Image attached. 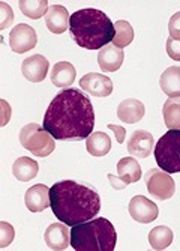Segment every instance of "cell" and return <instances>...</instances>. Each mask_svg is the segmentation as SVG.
Here are the masks:
<instances>
[{
	"label": "cell",
	"mask_w": 180,
	"mask_h": 251,
	"mask_svg": "<svg viewBox=\"0 0 180 251\" xmlns=\"http://www.w3.org/2000/svg\"><path fill=\"white\" fill-rule=\"evenodd\" d=\"M128 211L132 220L141 224L152 223L159 215V209H158L156 203L146 199L144 196H134L128 204Z\"/></svg>",
	"instance_id": "obj_9"
},
{
	"label": "cell",
	"mask_w": 180,
	"mask_h": 251,
	"mask_svg": "<svg viewBox=\"0 0 180 251\" xmlns=\"http://www.w3.org/2000/svg\"><path fill=\"white\" fill-rule=\"evenodd\" d=\"M14 21V12L11 6L5 2H0V29H6Z\"/></svg>",
	"instance_id": "obj_28"
},
{
	"label": "cell",
	"mask_w": 180,
	"mask_h": 251,
	"mask_svg": "<svg viewBox=\"0 0 180 251\" xmlns=\"http://www.w3.org/2000/svg\"><path fill=\"white\" fill-rule=\"evenodd\" d=\"M108 129H111L112 132H114V135H116V140H117L119 143H123V142H125L126 129H125L123 126H117V125H112V124H110V125H108Z\"/></svg>",
	"instance_id": "obj_31"
},
{
	"label": "cell",
	"mask_w": 180,
	"mask_h": 251,
	"mask_svg": "<svg viewBox=\"0 0 180 251\" xmlns=\"http://www.w3.org/2000/svg\"><path fill=\"white\" fill-rule=\"evenodd\" d=\"M159 86L170 98L180 97V66H168L161 75Z\"/></svg>",
	"instance_id": "obj_19"
},
{
	"label": "cell",
	"mask_w": 180,
	"mask_h": 251,
	"mask_svg": "<svg viewBox=\"0 0 180 251\" xmlns=\"http://www.w3.org/2000/svg\"><path fill=\"white\" fill-rule=\"evenodd\" d=\"M48 66H50V62L47 57H44L41 54H33L24 59V62L21 63V73L29 81L41 83L47 78Z\"/></svg>",
	"instance_id": "obj_11"
},
{
	"label": "cell",
	"mask_w": 180,
	"mask_h": 251,
	"mask_svg": "<svg viewBox=\"0 0 180 251\" xmlns=\"http://www.w3.org/2000/svg\"><path fill=\"white\" fill-rule=\"evenodd\" d=\"M86 148L87 152L93 156H104L110 152L111 149V139L110 135L98 131V132H92L87 139H86Z\"/></svg>",
	"instance_id": "obj_21"
},
{
	"label": "cell",
	"mask_w": 180,
	"mask_h": 251,
	"mask_svg": "<svg viewBox=\"0 0 180 251\" xmlns=\"http://www.w3.org/2000/svg\"><path fill=\"white\" fill-rule=\"evenodd\" d=\"M155 146L153 135L144 129L134 131L128 142V152L137 158H147Z\"/></svg>",
	"instance_id": "obj_14"
},
{
	"label": "cell",
	"mask_w": 180,
	"mask_h": 251,
	"mask_svg": "<svg viewBox=\"0 0 180 251\" xmlns=\"http://www.w3.org/2000/svg\"><path fill=\"white\" fill-rule=\"evenodd\" d=\"M24 203L30 212H42L50 204V190L44 184H36L26 191Z\"/></svg>",
	"instance_id": "obj_15"
},
{
	"label": "cell",
	"mask_w": 180,
	"mask_h": 251,
	"mask_svg": "<svg viewBox=\"0 0 180 251\" xmlns=\"http://www.w3.org/2000/svg\"><path fill=\"white\" fill-rule=\"evenodd\" d=\"M14 238H15L14 227L6 221L0 223V248H6L14 241Z\"/></svg>",
	"instance_id": "obj_27"
},
{
	"label": "cell",
	"mask_w": 180,
	"mask_h": 251,
	"mask_svg": "<svg viewBox=\"0 0 180 251\" xmlns=\"http://www.w3.org/2000/svg\"><path fill=\"white\" fill-rule=\"evenodd\" d=\"M170 38L174 41H180V12H176L168 23Z\"/></svg>",
	"instance_id": "obj_29"
},
{
	"label": "cell",
	"mask_w": 180,
	"mask_h": 251,
	"mask_svg": "<svg viewBox=\"0 0 180 251\" xmlns=\"http://www.w3.org/2000/svg\"><path fill=\"white\" fill-rule=\"evenodd\" d=\"M38 172H39V164L29 156L18 158L12 166V175L15 176V179L21 182L32 180L33 177L38 176Z\"/></svg>",
	"instance_id": "obj_20"
},
{
	"label": "cell",
	"mask_w": 180,
	"mask_h": 251,
	"mask_svg": "<svg viewBox=\"0 0 180 251\" xmlns=\"http://www.w3.org/2000/svg\"><path fill=\"white\" fill-rule=\"evenodd\" d=\"M42 126L56 140H84L95 126L93 105L78 89L60 90L45 111Z\"/></svg>",
	"instance_id": "obj_1"
},
{
	"label": "cell",
	"mask_w": 180,
	"mask_h": 251,
	"mask_svg": "<svg viewBox=\"0 0 180 251\" xmlns=\"http://www.w3.org/2000/svg\"><path fill=\"white\" fill-rule=\"evenodd\" d=\"M117 173L122 180H125L126 184H132V182H138L141 179V167L140 164L135 161L132 156L122 158L117 163Z\"/></svg>",
	"instance_id": "obj_22"
},
{
	"label": "cell",
	"mask_w": 180,
	"mask_h": 251,
	"mask_svg": "<svg viewBox=\"0 0 180 251\" xmlns=\"http://www.w3.org/2000/svg\"><path fill=\"white\" fill-rule=\"evenodd\" d=\"M134 41V29L125 20H119L114 23V38H112V45L119 49H125Z\"/></svg>",
	"instance_id": "obj_26"
},
{
	"label": "cell",
	"mask_w": 180,
	"mask_h": 251,
	"mask_svg": "<svg viewBox=\"0 0 180 251\" xmlns=\"http://www.w3.org/2000/svg\"><path fill=\"white\" fill-rule=\"evenodd\" d=\"M71 38L86 50H101L114 38V23L99 9L86 8L74 12L69 20Z\"/></svg>",
	"instance_id": "obj_3"
},
{
	"label": "cell",
	"mask_w": 180,
	"mask_h": 251,
	"mask_svg": "<svg viewBox=\"0 0 180 251\" xmlns=\"http://www.w3.org/2000/svg\"><path fill=\"white\" fill-rule=\"evenodd\" d=\"M108 180H110L111 187L114 188V190H123L128 185L125 180H122L119 176H114V175H108Z\"/></svg>",
	"instance_id": "obj_32"
},
{
	"label": "cell",
	"mask_w": 180,
	"mask_h": 251,
	"mask_svg": "<svg viewBox=\"0 0 180 251\" xmlns=\"http://www.w3.org/2000/svg\"><path fill=\"white\" fill-rule=\"evenodd\" d=\"M167 54L173 60L180 62V41H174L171 38L167 39Z\"/></svg>",
	"instance_id": "obj_30"
},
{
	"label": "cell",
	"mask_w": 180,
	"mask_h": 251,
	"mask_svg": "<svg viewBox=\"0 0 180 251\" xmlns=\"http://www.w3.org/2000/svg\"><path fill=\"white\" fill-rule=\"evenodd\" d=\"M144 180H146V185H147L149 193L155 199L168 200V199H171L174 196L176 184H174L173 177L167 172L152 169V170H149L146 173Z\"/></svg>",
	"instance_id": "obj_7"
},
{
	"label": "cell",
	"mask_w": 180,
	"mask_h": 251,
	"mask_svg": "<svg viewBox=\"0 0 180 251\" xmlns=\"http://www.w3.org/2000/svg\"><path fill=\"white\" fill-rule=\"evenodd\" d=\"M69 20H71V15L65 6L53 5L50 6L47 15H45V25H47V29L50 32L60 35L69 27Z\"/></svg>",
	"instance_id": "obj_16"
},
{
	"label": "cell",
	"mask_w": 180,
	"mask_h": 251,
	"mask_svg": "<svg viewBox=\"0 0 180 251\" xmlns=\"http://www.w3.org/2000/svg\"><path fill=\"white\" fill-rule=\"evenodd\" d=\"M173 230L167 226H158L149 233V244L153 250H165L173 242Z\"/></svg>",
	"instance_id": "obj_23"
},
{
	"label": "cell",
	"mask_w": 180,
	"mask_h": 251,
	"mask_svg": "<svg viewBox=\"0 0 180 251\" xmlns=\"http://www.w3.org/2000/svg\"><path fill=\"white\" fill-rule=\"evenodd\" d=\"M164 122L171 129H180V97L168 98L162 107Z\"/></svg>",
	"instance_id": "obj_24"
},
{
	"label": "cell",
	"mask_w": 180,
	"mask_h": 251,
	"mask_svg": "<svg viewBox=\"0 0 180 251\" xmlns=\"http://www.w3.org/2000/svg\"><path fill=\"white\" fill-rule=\"evenodd\" d=\"M125 60V53L116 45L108 44L98 53V63L104 73H116Z\"/></svg>",
	"instance_id": "obj_13"
},
{
	"label": "cell",
	"mask_w": 180,
	"mask_h": 251,
	"mask_svg": "<svg viewBox=\"0 0 180 251\" xmlns=\"http://www.w3.org/2000/svg\"><path fill=\"white\" fill-rule=\"evenodd\" d=\"M50 206L59 221L72 227L95 218L101 199L95 190L75 180H60L50 188Z\"/></svg>",
	"instance_id": "obj_2"
},
{
	"label": "cell",
	"mask_w": 180,
	"mask_h": 251,
	"mask_svg": "<svg viewBox=\"0 0 180 251\" xmlns=\"http://www.w3.org/2000/svg\"><path fill=\"white\" fill-rule=\"evenodd\" d=\"M156 164L167 173H180V129H168L155 148Z\"/></svg>",
	"instance_id": "obj_5"
},
{
	"label": "cell",
	"mask_w": 180,
	"mask_h": 251,
	"mask_svg": "<svg viewBox=\"0 0 180 251\" xmlns=\"http://www.w3.org/2000/svg\"><path fill=\"white\" fill-rule=\"evenodd\" d=\"M38 44L36 30L29 25H17L9 33V47L12 51L21 54L33 50Z\"/></svg>",
	"instance_id": "obj_8"
},
{
	"label": "cell",
	"mask_w": 180,
	"mask_h": 251,
	"mask_svg": "<svg viewBox=\"0 0 180 251\" xmlns=\"http://www.w3.org/2000/svg\"><path fill=\"white\" fill-rule=\"evenodd\" d=\"M44 238H45V244L48 245V248L56 250V251L66 250L71 244V232L65 223L62 224V221L50 224L47 227V230H45Z\"/></svg>",
	"instance_id": "obj_12"
},
{
	"label": "cell",
	"mask_w": 180,
	"mask_h": 251,
	"mask_svg": "<svg viewBox=\"0 0 180 251\" xmlns=\"http://www.w3.org/2000/svg\"><path fill=\"white\" fill-rule=\"evenodd\" d=\"M80 87L87 92L89 95H93L98 98H105L112 94V81L107 75L89 73L81 77Z\"/></svg>",
	"instance_id": "obj_10"
},
{
	"label": "cell",
	"mask_w": 180,
	"mask_h": 251,
	"mask_svg": "<svg viewBox=\"0 0 180 251\" xmlns=\"http://www.w3.org/2000/svg\"><path fill=\"white\" fill-rule=\"evenodd\" d=\"M18 6L22 14L32 20H38L44 15H47L50 9L47 0H20Z\"/></svg>",
	"instance_id": "obj_25"
},
{
	"label": "cell",
	"mask_w": 180,
	"mask_h": 251,
	"mask_svg": "<svg viewBox=\"0 0 180 251\" xmlns=\"http://www.w3.org/2000/svg\"><path fill=\"white\" fill-rule=\"evenodd\" d=\"M146 115V107L138 100H125L117 107V118L125 124H137Z\"/></svg>",
	"instance_id": "obj_17"
},
{
	"label": "cell",
	"mask_w": 180,
	"mask_h": 251,
	"mask_svg": "<svg viewBox=\"0 0 180 251\" xmlns=\"http://www.w3.org/2000/svg\"><path fill=\"white\" fill-rule=\"evenodd\" d=\"M54 140H56L54 137L38 124H29L26 126H22L20 131L21 146L41 158L48 156L54 151L56 148Z\"/></svg>",
	"instance_id": "obj_6"
},
{
	"label": "cell",
	"mask_w": 180,
	"mask_h": 251,
	"mask_svg": "<svg viewBox=\"0 0 180 251\" xmlns=\"http://www.w3.org/2000/svg\"><path fill=\"white\" fill-rule=\"evenodd\" d=\"M116 242V229L107 218H92L72 226L71 245L75 251H112Z\"/></svg>",
	"instance_id": "obj_4"
},
{
	"label": "cell",
	"mask_w": 180,
	"mask_h": 251,
	"mask_svg": "<svg viewBox=\"0 0 180 251\" xmlns=\"http://www.w3.org/2000/svg\"><path fill=\"white\" fill-rule=\"evenodd\" d=\"M50 77H51V83L54 86L62 87V89H68L75 81L77 71H75L74 65L69 62H57L53 66Z\"/></svg>",
	"instance_id": "obj_18"
}]
</instances>
